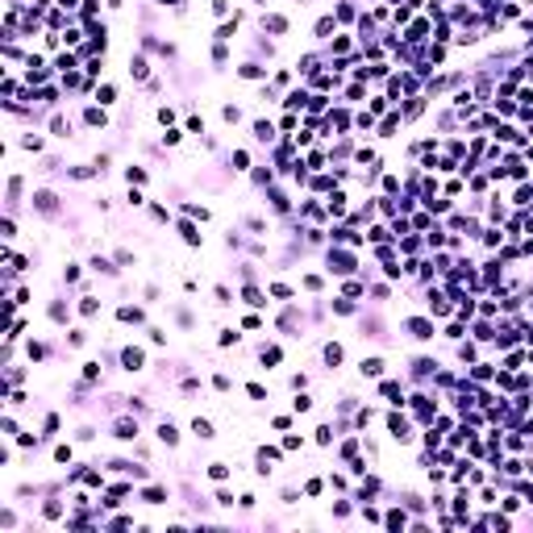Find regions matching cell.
<instances>
[{"mask_svg": "<svg viewBox=\"0 0 533 533\" xmlns=\"http://www.w3.org/2000/svg\"><path fill=\"white\" fill-rule=\"evenodd\" d=\"M33 208L46 213V217H55L58 213V196H55V192H33Z\"/></svg>", "mask_w": 533, "mask_h": 533, "instance_id": "cell-1", "label": "cell"}, {"mask_svg": "<svg viewBox=\"0 0 533 533\" xmlns=\"http://www.w3.org/2000/svg\"><path fill=\"white\" fill-rule=\"evenodd\" d=\"M408 334H413L417 342H429V337H433V321H425V317H413V321H408Z\"/></svg>", "mask_w": 533, "mask_h": 533, "instance_id": "cell-2", "label": "cell"}, {"mask_svg": "<svg viewBox=\"0 0 533 533\" xmlns=\"http://www.w3.org/2000/svg\"><path fill=\"white\" fill-rule=\"evenodd\" d=\"M350 267H354V258H350V254H342V250H334V254H329V271H337V275H346Z\"/></svg>", "mask_w": 533, "mask_h": 533, "instance_id": "cell-3", "label": "cell"}, {"mask_svg": "<svg viewBox=\"0 0 533 533\" xmlns=\"http://www.w3.org/2000/svg\"><path fill=\"white\" fill-rule=\"evenodd\" d=\"M263 29H267V33H275V38H279V33H287V17H279V13L263 17Z\"/></svg>", "mask_w": 533, "mask_h": 533, "instance_id": "cell-4", "label": "cell"}, {"mask_svg": "<svg viewBox=\"0 0 533 533\" xmlns=\"http://www.w3.org/2000/svg\"><path fill=\"white\" fill-rule=\"evenodd\" d=\"M117 438L121 442H134L138 438V421H117Z\"/></svg>", "mask_w": 533, "mask_h": 533, "instance_id": "cell-5", "label": "cell"}, {"mask_svg": "<svg viewBox=\"0 0 533 533\" xmlns=\"http://www.w3.org/2000/svg\"><path fill=\"white\" fill-rule=\"evenodd\" d=\"M121 363H125V371H142V350H125Z\"/></svg>", "mask_w": 533, "mask_h": 533, "instance_id": "cell-6", "label": "cell"}, {"mask_svg": "<svg viewBox=\"0 0 533 533\" xmlns=\"http://www.w3.org/2000/svg\"><path fill=\"white\" fill-rule=\"evenodd\" d=\"M192 433H196L200 442H208V438H213V425H208V421H200V417H196V421H192Z\"/></svg>", "mask_w": 533, "mask_h": 533, "instance_id": "cell-7", "label": "cell"}, {"mask_svg": "<svg viewBox=\"0 0 533 533\" xmlns=\"http://www.w3.org/2000/svg\"><path fill=\"white\" fill-rule=\"evenodd\" d=\"M363 375H383V358H363Z\"/></svg>", "mask_w": 533, "mask_h": 533, "instance_id": "cell-8", "label": "cell"}, {"mask_svg": "<svg viewBox=\"0 0 533 533\" xmlns=\"http://www.w3.org/2000/svg\"><path fill=\"white\" fill-rule=\"evenodd\" d=\"M159 438L167 442V446H175V442H179V433H175V425H171V421H163V425H159Z\"/></svg>", "mask_w": 533, "mask_h": 533, "instance_id": "cell-9", "label": "cell"}, {"mask_svg": "<svg viewBox=\"0 0 533 533\" xmlns=\"http://www.w3.org/2000/svg\"><path fill=\"white\" fill-rule=\"evenodd\" d=\"M179 233H183V242H188V246H200V233H196V225H188V221H183V225H179Z\"/></svg>", "mask_w": 533, "mask_h": 533, "instance_id": "cell-10", "label": "cell"}, {"mask_svg": "<svg viewBox=\"0 0 533 533\" xmlns=\"http://www.w3.org/2000/svg\"><path fill=\"white\" fill-rule=\"evenodd\" d=\"M325 363H329V366L342 363V346H337V342H329V346H325Z\"/></svg>", "mask_w": 533, "mask_h": 533, "instance_id": "cell-11", "label": "cell"}, {"mask_svg": "<svg viewBox=\"0 0 533 533\" xmlns=\"http://www.w3.org/2000/svg\"><path fill=\"white\" fill-rule=\"evenodd\" d=\"M329 213H337V217L346 213V196H342V192H334V196H329Z\"/></svg>", "mask_w": 533, "mask_h": 533, "instance_id": "cell-12", "label": "cell"}, {"mask_svg": "<svg viewBox=\"0 0 533 533\" xmlns=\"http://www.w3.org/2000/svg\"><path fill=\"white\" fill-rule=\"evenodd\" d=\"M388 525H392V529H404V525H408V517H404L400 508H392V512H388Z\"/></svg>", "mask_w": 533, "mask_h": 533, "instance_id": "cell-13", "label": "cell"}, {"mask_svg": "<svg viewBox=\"0 0 533 533\" xmlns=\"http://www.w3.org/2000/svg\"><path fill=\"white\" fill-rule=\"evenodd\" d=\"M254 138H258V142H271V138H275V129H271L267 121H258V125H254Z\"/></svg>", "mask_w": 533, "mask_h": 533, "instance_id": "cell-14", "label": "cell"}, {"mask_svg": "<svg viewBox=\"0 0 533 533\" xmlns=\"http://www.w3.org/2000/svg\"><path fill=\"white\" fill-rule=\"evenodd\" d=\"M84 121H88V125H104V109H96V104H92V109L84 112Z\"/></svg>", "mask_w": 533, "mask_h": 533, "instance_id": "cell-15", "label": "cell"}, {"mask_svg": "<svg viewBox=\"0 0 533 533\" xmlns=\"http://www.w3.org/2000/svg\"><path fill=\"white\" fill-rule=\"evenodd\" d=\"M263 67H254V63H246V67H242V80H263Z\"/></svg>", "mask_w": 533, "mask_h": 533, "instance_id": "cell-16", "label": "cell"}, {"mask_svg": "<svg viewBox=\"0 0 533 533\" xmlns=\"http://www.w3.org/2000/svg\"><path fill=\"white\" fill-rule=\"evenodd\" d=\"M50 129H55V134H58V138H67V134H71V121H63V117H55V121H50Z\"/></svg>", "mask_w": 533, "mask_h": 533, "instance_id": "cell-17", "label": "cell"}, {"mask_svg": "<svg viewBox=\"0 0 533 533\" xmlns=\"http://www.w3.org/2000/svg\"><path fill=\"white\" fill-rule=\"evenodd\" d=\"M142 500H146V504H163V487H146Z\"/></svg>", "mask_w": 533, "mask_h": 533, "instance_id": "cell-18", "label": "cell"}, {"mask_svg": "<svg viewBox=\"0 0 533 533\" xmlns=\"http://www.w3.org/2000/svg\"><path fill=\"white\" fill-rule=\"evenodd\" d=\"M112 96H117V92H112V84H104V88H96V100H100V104H112Z\"/></svg>", "mask_w": 533, "mask_h": 533, "instance_id": "cell-19", "label": "cell"}, {"mask_svg": "<svg viewBox=\"0 0 533 533\" xmlns=\"http://www.w3.org/2000/svg\"><path fill=\"white\" fill-rule=\"evenodd\" d=\"M233 33H238V17H233V21H225L221 29H217V38H233Z\"/></svg>", "mask_w": 533, "mask_h": 533, "instance_id": "cell-20", "label": "cell"}, {"mask_svg": "<svg viewBox=\"0 0 533 533\" xmlns=\"http://www.w3.org/2000/svg\"><path fill=\"white\" fill-rule=\"evenodd\" d=\"M329 29H334V17H321L317 21V38H329Z\"/></svg>", "mask_w": 533, "mask_h": 533, "instance_id": "cell-21", "label": "cell"}, {"mask_svg": "<svg viewBox=\"0 0 533 533\" xmlns=\"http://www.w3.org/2000/svg\"><path fill=\"white\" fill-rule=\"evenodd\" d=\"M208 475H213V479H229V467H225V462H213V467H208Z\"/></svg>", "mask_w": 533, "mask_h": 533, "instance_id": "cell-22", "label": "cell"}, {"mask_svg": "<svg viewBox=\"0 0 533 533\" xmlns=\"http://www.w3.org/2000/svg\"><path fill=\"white\" fill-rule=\"evenodd\" d=\"M183 213H188V217H200V221H204L208 208H204V204H183Z\"/></svg>", "mask_w": 533, "mask_h": 533, "instance_id": "cell-23", "label": "cell"}, {"mask_svg": "<svg viewBox=\"0 0 533 533\" xmlns=\"http://www.w3.org/2000/svg\"><path fill=\"white\" fill-rule=\"evenodd\" d=\"M117 317H121V321H142V309H129V304H125V309H121Z\"/></svg>", "mask_w": 533, "mask_h": 533, "instance_id": "cell-24", "label": "cell"}, {"mask_svg": "<svg viewBox=\"0 0 533 533\" xmlns=\"http://www.w3.org/2000/svg\"><path fill=\"white\" fill-rule=\"evenodd\" d=\"M129 71H134L138 80H146V58H134V63H129Z\"/></svg>", "mask_w": 533, "mask_h": 533, "instance_id": "cell-25", "label": "cell"}, {"mask_svg": "<svg viewBox=\"0 0 533 533\" xmlns=\"http://www.w3.org/2000/svg\"><path fill=\"white\" fill-rule=\"evenodd\" d=\"M50 321H67V304H50Z\"/></svg>", "mask_w": 533, "mask_h": 533, "instance_id": "cell-26", "label": "cell"}, {"mask_svg": "<svg viewBox=\"0 0 533 533\" xmlns=\"http://www.w3.org/2000/svg\"><path fill=\"white\" fill-rule=\"evenodd\" d=\"M292 408H296V413H309L312 400H309V396H296V400H292Z\"/></svg>", "mask_w": 533, "mask_h": 533, "instance_id": "cell-27", "label": "cell"}, {"mask_svg": "<svg viewBox=\"0 0 533 533\" xmlns=\"http://www.w3.org/2000/svg\"><path fill=\"white\" fill-rule=\"evenodd\" d=\"M55 462H71V446H55Z\"/></svg>", "mask_w": 533, "mask_h": 533, "instance_id": "cell-28", "label": "cell"}, {"mask_svg": "<svg viewBox=\"0 0 533 533\" xmlns=\"http://www.w3.org/2000/svg\"><path fill=\"white\" fill-rule=\"evenodd\" d=\"M317 442L329 446V442H334V429H329V425H321V429H317Z\"/></svg>", "mask_w": 533, "mask_h": 533, "instance_id": "cell-29", "label": "cell"}, {"mask_svg": "<svg viewBox=\"0 0 533 533\" xmlns=\"http://www.w3.org/2000/svg\"><path fill=\"white\" fill-rule=\"evenodd\" d=\"M125 175H129V183H146V171H142V167H129Z\"/></svg>", "mask_w": 533, "mask_h": 533, "instance_id": "cell-30", "label": "cell"}, {"mask_svg": "<svg viewBox=\"0 0 533 533\" xmlns=\"http://www.w3.org/2000/svg\"><path fill=\"white\" fill-rule=\"evenodd\" d=\"M246 392H250V396H254V400H267V388H263V383H250Z\"/></svg>", "mask_w": 533, "mask_h": 533, "instance_id": "cell-31", "label": "cell"}, {"mask_svg": "<svg viewBox=\"0 0 533 533\" xmlns=\"http://www.w3.org/2000/svg\"><path fill=\"white\" fill-rule=\"evenodd\" d=\"M58 512H63V504H58V500H50V504H46V517H50V521H58Z\"/></svg>", "mask_w": 533, "mask_h": 533, "instance_id": "cell-32", "label": "cell"}, {"mask_svg": "<svg viewBox=\"0 0 533 533\" xmlns=\"http://www.w3.org/2000/svg\"><path fill=\"white\" fill-rule=\"evenodd\" d=\"M80 312H84V317H92V312H96V300H92V296H84V304H80Z\"/></svg>", "mask_w": 533, "mask_h": 533, "instance_id": "cell-33", "label": "cell"}, {"mask_svg": "<svg viewBox=\"0 0 533 533\" xmlns=\"http://www.w3.org/2000/svg\"><path fill=\"white\" fill-rule=\"evenodd\" d=\"M163 4H183V0H163Z\"/></svg>", "mask_w": 533, "mask_h": 533, "instance_id": "cell-34", "label": "cell"}, {"mask_svg": "<svg viewBox=\"0 0 533 533\" xmlns=\"http://www.w3.org/2000/svg\"><path fill=\"white\" fill-rule=\"evenodd\" d=\"M258 4H267V0H258Z\"/></svg>", "mask_w": 533, "mask_h": 533, "instance_id": "cell-35", "label": "cell"}]
</instances>
